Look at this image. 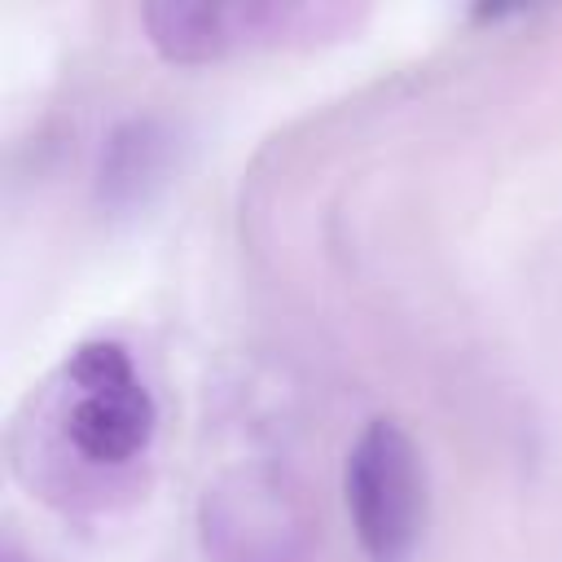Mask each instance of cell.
<instances>
[{
  "mask_svg": "<svg viewBox=\"0 0 562 562\" xmlns=\"http://www.w3.org/2000/svg\"><path fill=\"white\" fill-rule=\"evenodd\" d=\"M140 18L167 61H220L241 48L338 35L356 13L329 0H154L140 9Z\"/></svg>",
  "mask_w": 562,
  "mask_h": 562,
  "instance_id": "2",
  "label": "cell"
},
{
  "mask_svg": "<svg viewBox=\"0 0 562 562\" xmlns=\"http://www.w3.org/2000/svg\"><path fill=\"white\" fill-rule=\"evenodd\" d=\"M167 136L149 123V119H136L127 127H119L110 136V149H105V162H101V193L123 202V198H136L145 180H154L162 171V145Z\"/></svg>",
  "mask_w": 562,
  "mask_h": 562,
  "instance_id": "4",
  "label": "cell"
},
{
  "mask_svg": "<svg viewBox=\"0 0 562 562\" xmlns=\"http://www.w3.org/2000/svg\"><path fill=\"white\" fill-rule=\"evenodd\" d=\"M347 514L369 562H404L426 522V465L395 417H373L347 452Z\"/></svg>",
  "mask_w": 562,
  "mask_h": 562,
  "instance_id": "3",
  "label": "cell"
},
{
  "mask_svg": "<svg viewBox=\"0 0 562 562\" xmlns=\"http://www.w3.org/2000/svg\"><path fill=\"white\" fill-rule=\"evenodd\" d=\"M31 417H18L13 443L18 470L44 492L79 501L83 492H114L132 465L149 452L158 408L145 391L132 356L114 338L79 342L48 382L26 400Z\"/></svg>",
  "mask_w": 562,
  "mask_h": 562,
  "instance_id": "1",
  "label": "cell"
}]
</instances>
